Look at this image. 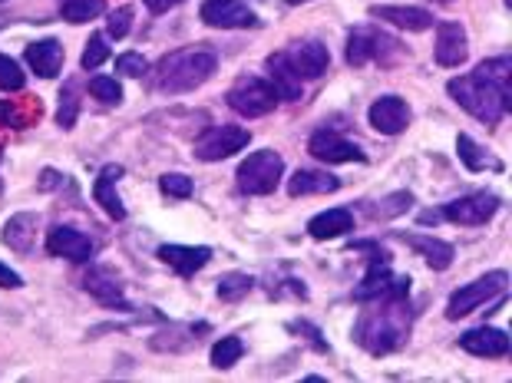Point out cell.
Instances as JSON below:
<instances>
[{
  "label": "cell",
  "instance_id": "obj_27",
  "mask_svg": "<svg viewBox=\"0 0 512 383\" xmlns=\"http://www.w3.org/2000/svg\"><path fill=\"white\" fill-rule=\"evenodd\" d=\"M456 152H460V162L470 172H483V169H493V172H503V162L496 156H489L483 146H476L470 136H460L456 139Z\"/></svg>",
  "mask_w": 512,
  "mask_h": 383
},
{
  "label": "cell",
  "instance_id": "obj_14",
  "mask_svg": "<svg viewBox=\"0 0 512 383\" xmlns=\"http://www.w3.org/2000/svg\"><path fill=\"white\" fill-rule=\"evenodd\" d=\"M370 126L377 129V133L384 136H397L403 133V129L410 126V106L400 100V96H380V100H374V106H370Z\"/></svg>",
  "mask_w": 512,
  "mask_h": 383
},
{
  "label": "cell",
  "instance_id": "obj_35",
  "mask_svg": "<svg viewBox=\"0 0 512 383\" xmlns=\"http://www.w3.org/2000/svg\"><path fill=\"white\" fill-rule=\"evenodd\" d=\"M24 83H27V76H24V70H20V63L0 53V90L17 93V90H24Z\"/></svg>",
  "mask_w": 512,
  "mask_h": 383
},
{
  "label": "cell",
  "instance_id": "obj_38",
  "mask_svg": "<svg viewBox=\"0 0 512 383\" xmlns=\"http://www.w3.org/2000/svg\"><path fill=\"white\" fill-rule=\"evenodd\" d=\"M479 76H486V80H496L503 86H512V60L509 57H496V60H486L476 67Z\"/></svg>",
  "mask_w": 512,
  "mask_h": 383
},
{
  "label": "cell",
  "instance_id": "obj_2",
  "mask_svg": "<svg viewBox=\"0 0 512 383\" xmlns=\"http://www.w3.org/2000/svg\"><path fill=\"white\" fill-rule=\"evenodd\" d=\"M219 70V57L205 47H185L169 53V57L159 60L156 73H152V86L159 93L179 96V93H192L195 86H202L205 80H212V73Z\"/></svg>",
  "mask_w": 512,
  "mask_h": 383
},
{
  "label": "cell",
  "instance_id": "obj_3",
  "mask_svg": "<svg viewBox=\"0 0 512 383\" xmlns=\"http://www.w3.org/2000/svg\"><path fill=\"white\" fill-rule=\"evenodd\" d=\"M446 90H450L453 100L460 103L470 116H476L483 126H499V119H503L512 106V86L486 80V76H479V73L456 76V80H450Z\"/></svg>",
  "mask_w": 512,
  "mask_h": 383
},
{
  "label": "cell",
  "instance_id": "obj_20",
  "mask_svg": "<svg viewBox=\"0 0 512 383\" xmlns=\"http://www.w3.org/2000/svg\"><path fill=\"white\" fill-rule=\"evenodd\" d=\"M37 228H40V215L34 212H20L4 225V245L17 255H30L37 245Z\"/></svg>",
  "mask_w": 512,
  "mask_h": 383
},
{
  "label": "cell",
  "instance_id": "obj_17",
  "mask_svg": "<svg viewBox=\"0 0 512 383\" xmlns=\"http://www.w3.org/2000/svg\"><path fill=\"white\" fill-rule=\"evenodd\" d=\"M460 347L473 357H506L509 354V337L499 327H473L460 337Z\"/></svg>",
  "mask_w": 512,
  "mask_h": 383
},
{
  "label": "cell",
  "instance_id": "obj_1",
  "mask_svg": "<svg viewBox=\"0 0 512 383\" xmlns=\"http://www.w3.org/2000/svg\"><path fill=\"white\" fill-rule=\"evenodd\" d=\"M367 304L370 308L357 317V324H354V341L374 357L394 354L410 337L413 311L407 298H377Z\"/></svg>",
  "mask_w": 512,
  "mask_h": 383
},
{
  "label": "cell",
  "instance_id": "obj_4",
  "mask_svg": "<svg viewBox=\"0 0 512 383\" xmlns=\"http://www.w3.org/2000/svg\"><path fill=\"white\" fill-rule=\"evenodd\" d=\"M400 57H403L400 40L384 34V30L361 27L347 37V63H351V67H364L370 60L380 63V67H394Z\"/></svg>",
  "mask_w": 512,
  "mask_h": 383
},
{
  "label": "cell",
  "instance_id": "obj_22",
  "mask_svg": "<svg viewBox=\"0 0 512 383\" xmlns=\"http://www.w3.org/2000/svg\"><path fill=\"white\" fill-rule=\"evenodd\" d=\"M27 63H30V70H34L37 76H43V80H53V76H57L60 67H63V43L53 40V37L30 43Z\"/></svg>",
  "mask_w": 512,
  "mask_h": 383
},
{
  "label": "cell",
  "instance_id": "obj_34",
  "mask_svg": "<svg viewBox=\"0 0 512 383\" xmlns=\"http://www.w3.org/2000/svg\"><path fill=\"white\" fill-rule=\"evenodd\" d=\"M90 93L106 106H119L123 103V86H119L113 76H93L90 80Z\"/></svg>",
  "mask_w": 512,
  "mask_h": 383
},
{
  "label": "cell",
  "instance_id": "obj_36",
  "mask_svg": "<svg viewBox=\"0 0 512 383\" xmlns=\"http://www.w3.org/2000/svg\"><path fill=\"white\" fill-rule=\"evenodd\" d=\"M106 60H110V47H106V37L103 34H93L90 40H86V50H83L80 67L83 70H96Z\"/></svg>",
  "mask_w": 512,
  "mask_h": 383
},
{
  "label": "cell",
  "instance_id": "obj_32",
  "mask_svg": "<svg viewBox=\"0 0 512 383\" xmlns=\"http://www.w3.org/2000/svg\"><path fill=\"white\" fill-rule=\"evenodd\" d=\"M255 288V281L242 275V271H232V275H222L219 278V298L222 301H242L248 298V291Z\"/></svg>",
  "mask_w": 512,
  "mask_h": 383
},
{
  "label": "cell",
  "instance_id": "obj_8",
  "mask_svg": "<svg viewBox=\"0 0 512 383\" xmlns=\"http://www.w3.org/2000/svg\"><path fill=\"white\" fill-rule=\"evenodd\" d=\"M248 139H252V133H248L245 126H232V123L212 126L195 139V159L222 162L228 156H235V152H242L248 146Z\"/></svg>",
  "mask_w": 512,
  "mask_h": 383
},
{
  "label": "cell",
  "instance_id": "obj_24",
  "mask_svg": "<svg viewBox=\"0 0 512 383\" xmlns=\"http://www.w3.org/2000/svg\"><path fill=\"white\" fill-rule=\"evenodd\" d=\"M347 232H354V212L351 209H328V212L314 215L308 222V235L318 238V242H331V238H341Z\"/></svg>",
  "mask_w": 512,
  "mask_h": 383
},
{
  "label": "cell",
  "instance_id": "obj_11",
  "mask_svg": "<svg viewBox=\"0 0 512 383\" xmlns=\"http://www.w3.org/2000/svg\"><path fill=\"white\" fill-rule=\"evenodd\" d=\"M199 17L209 27H222V30H245V27H258V17L248 10L242 0H205Z\"/></svg>",
  "mask_w": 512,
  "mask_h": 383
},
{
  "label": "cell",
  "instance_id": "obj_31",
  "mask_svg": "<svg viewBox=\"0 0 512 383\" xmlns=\"http://www.w3.org/2000/svg\"><path fill=\"white\" fill-rule=\"evenodd\" d=\"M413 205V195L410 192H394V195H387L384 202H377V205H367V218H397V215H403Z\"/></svg>",
  "mask_w": 512,
  "mask_h": 383
},
{
  "label": "cell",
  "instance_id": "obj_45",
  "mask_svg": "<svg viewBox=\"0 0 512 383\" xmlns=\"http://www.w3.org/2000/svg\"><path fill=\"white\" fill-rule=\"evenodd\" d=\"M288 4H304V0H288Z\"/></svg>",
  "mask_w": 512,
  "mask_h": 383
},
{
  "label": "cell",
  "instance_id": "obj_10",
  "mask_svg": "<svg viewBox=\"0 0 512 383\" xmlns=\"http://www.w3.org/2000/svg\"><path fill=\"white\" fill-rule=\"evenodd\" d=\"M47 251L53 258H67L73 265H83V261L93 258V238L83 235L80 228H70V225H53L47 232Z\"/></svg>",
  "mask_w": 512,
  "mask_h": 383
},
{
  "label": "cell",
  "instance_id": "obj_40",
  "mask_svg": "<svg viewBox=\"0 0 512 383\" xmlns=\"http://www.w3.org/2000/svg\"><path fill=\"white\" fill-rule=\"evenodd\" d=\"M149 70L146 57H139V53H123V57H116V73L129 76V80H139Z\"/></svg>",
  "mask_w": 512,
  "mask_h": 383
},
{
  "label": "cell",
  "instance_id": "obj_18",
  "mask_svg": "<svg viewBox=\"0 0 512 383\" xmlns=\"http://www.w3.org/2000/svg\"><path fill=\"white\" fill-rule=\"evenodd\" d=\"M119 179H123V166H103L100 175H96L93 199H96V205H100L106 215L116 218V222H123V218H126V205H123V199H119V192H116Z\"/></svg>",
  "mask_w": 512,
  "mask_h": 383
},
{
  "label": "cell",
  "instance_id": "obj_37",
  "mask_svg": "<svg viewBox=\"0 0 512 383\" xmlns=\"http://www.w3.org/2000/svg\"><path fill=\"white\" fill-rule=\"evenodd\" d=\"M159 189H162V195H169V199H189L192 179H189V175H182V172H166L159 179Z\"/></svg>",
  "mask_w": 512,
  "mask_h": 383
},
{
  "label": "cell",
  "instance_id": "obj_7",
  "mask_svg": "<svg viewBox=\"0 0 512 383\" xmlns=\"http://www.w3.org/2000/svg\"><path fill=\"white\" fill-rule=\"evenodd\" d=\"M225 100L238 116H245V119L268 116L271 109L278 106V96H275V90H271V83L258 80V76H238Z\"/></svg>",
  "mask_w": 512,
  "mask_h": 383
},
{
  "label": "cell",
  "instance_id": "obj_42",
  "mask_svg": "<svg viewBox=\"0 0 512 383\" xmlns=\"http://www.w3.org/2000/svg\"><path fill=\"white\" fill-rule=\"evenodd\" d=\"M182 0H146V7L152 10V14H166V10H172V7H179Z\"/></svg>",
  "mask_w": 512,
  "mask_h": 383
},
{
  "label": "cell",
  "instance_id": "obj_5",
  "mask_svg": "<svg viewBox=\"0 0 512 383\" xmlns=\"http://www.w3.org/2000/svg\"><path fill=\"white\" fill-rule=\"evenodd\" d=\"M281 175H285V159H281L275 149H258L238 166L235 179H238V189L248 195H271L278 189Z\"/></svg>",
  "mask_w": 512,
  "mask_h": 383
},
{
  "label": "cell",
  "instance_id": "obj_41",
  "mask_svg": "<svg viewBox=\"0 0 512 383\" xmlns=\"http://www.w3.org/2000/svg\"><path fill=\"white\" fill-rule=\"evenodd\" d=\"M0 288H24V278L17 271H10L7 265H0Z\"/></svg>",
  "mask_w": 512,
  "mask_h": 383
},
{
  "label": "cell",
  "instance_id": "obj_16",
  "mask_svg": "<svg viewBox=\"0 0 512 383\" xmlns=\"http://www.w3.org/2000/svg\"><path fill=\"white\" fill-rule=\"evenodd\" d=\"M159 261L162 265H169L176 275L192 278L195 271H202L212 261V248H205V245H162Z\"/></svg>",
  "mask_w": 512,
  "mask_h": 383
},
{
  "label": "cell",
  "instance_id": "obj_19",
  "mask_svg": "<svg viewBox=\"0 0 512 383\" xmlns=\"http://www.w3.org/2000/svg\"><path fill=\"white\" fill-rule=\"evenodd\" d=\"M83 291L93 294L96 301L106 304V308H126L123 301V284L113 275L110 268H90L83 278Z\"/></svg>",
  "mask_w": 512,
  "mask_h": 383
},
{
  "label": "cell",
  "instance_id": "obj_23",
  "mask_svg": "<svg viewBox=\"0 0 512 383\" xmlns=\"http://www.w3.org/2000/svg\"><path fill=\"white\" fill-rule=\"evenodd\" d=\"M400 242H407L413 251H420L423 255V261L433 268V271H446L453 265V258H456V251H453V245L450 242H440V238H433V235H397Z\"/></svg>",
  "mask_w": 512,
  "mask_h": 383
},
{
  "label": "cell",
  "instance_id": "obj_30",
  "mask_svg": "<svg viewBox=\"0 0 512 383\" xmlns=\"http://www.w3.org/2000/svg\"><path fill=\"white\" fill-rule=\"evenodd\" d=\"M242 354H245V344L238 341V337H222V341H215L212 347V367L215 370L235 367L238 360H242Z\"/></svg>",
  "mask_w": 512,
  "mask_h": 383
},
{
  "label": "cell",
  "instance_id": "obj_43",
  "mask_svg": "<svg viewBox=\"0 0 512 383\" xmlns=\"http://www.w3.org/2000/svg\"><path fill=\"white\" fill-rule=\"evenodd\" d=\"M57 182H60V175L53 169H47V172H43V179H40V189H53Z\"/></svg>",
  "mask_w": 512,
  "mask_h": 383
},
{
  "label": "cell",
  "instance_id": "obj_33",
  "mask_svg": "<svg viewBox=\"0 0 512 383\" xmlns=\"http://www.w3.org/2000/svg\"><path fill=\"white\" fill-rule=\"evenodd\" d=\"M76 90H80V83H76V80H67V86L60 90V113H57V123H60L63 129H73L76 113H80V100H76Z\"/></svg>",
  "mask_w": 512,
  "mask_h": 383
},
{
  "label": "cell",
  "instance_id": "obj_44",
  "mask_svg": "<svg viewBox=\"0 0 512 383\" xmlns=\"http://www.w3.org/2000/svg\"><path fill=\"white\" fill-rule=\"evenodd\" d=\"M433 4H453V0H433Z\"/></svg>",
  "mask_w": 512,
  "mask_h": 383
},
{
  "label": "cell",
  "instance_id": "obj_6",
  "mask_svg": "<svg viewBox=\"0 0 512 383\" xmlns=\"http://www.w3.org/2000/svg\"><path fill=\"white\" fill-rule=\"evenodd\" d=\"M506 284H509L506 271H489V275L476 278L470 284H463L460 291H453L450 304H446V317H450V321H460V317L473 314L476 308H483L486 301H493V298H499V294H506Z\"/></svg>",
  "mask_w": 512,
  "mask_h": 383
},
{
  "label": "cell",
  "instance_id": "obj_9",
  "mask_svg": "<svg viewBox=\"0 0 512 383\" xmlns=\"http://www.w3.org/2000/svg\"><path fill=\"white\" fill-rule=\"evenodd\" d=\"M499 212V195L493 192H473V195H463L450 205H443L440 218L453 225H486L489 218Z\"/></svg>",
  "mask_w": 512,
  "mask_h": 383
},
{
  "label": "cell",
  "instance_id": "obj_26",
  "mask_svg": "<svg viewBox=\"0 0 512 383\" xmlns=\"http://www.w3.org/2000/svg\"><path fill=\"white\" fill-rule=\"evenodd\" d=\"M337 189H341V179L331 172H318V169H298L288 179V192L294 199H301V195H328Z\"/></svg>",
  "mask_w": 512,
  "mask_h": 383
},
{
  "label": "cell",
  "instance_id": "obj_12",
  "mask_svg": "<svg viewBox=\"0 0 512 383\" xmlns=\"http://www.w3.org/2000/svg\"><path fill=\"white\" fill-rule=\"evenodd\" d=\"M288 63L294 67V73L301 76V80H318V76L328 70L331 63V53L328 47H324L321 40H298L291 43V47L285 50Z\"/></svg>",
  "mask_w": 512,
  "mask_h": 383
},
{
  "label": "cell",
  "instance_id": "obj_29",
  "mask_svg": "<svg viewBox=\"0 0 512 383\" xmlns=\"http://www.w3.org/2000/svg\"><path fill=\"white\" fill-rule=\"evenodd\" d=\"M106 10V0H63L60 14L67 24H90L93 17H100Z\"/></svg>",
  "mask_w": 512,
  "mask_h": 383
},
{
  "label": "cell",
  "instance_id": "obj_21",
  "mask_svg": "<svg viewBox=\"0 0 512 383\" xmlns=\"http://www.w3.org/2000/svg\"><path fill=\"white\" fill-rule=\"evenodd\" d=\"M268 76H271V90H275L278 100H301V76L294 73V67L288 63L285 50L281 53H271L268 57Z\"/></svg>",
  "mask_w": 512,
  "mask_h": 383
},
{
  "label": "cell",
  "instance_id": "obj_25",
  "mask_svg": "<svg viewBox=\"0 0 512 383\" xmlns=\"http://www.w3.org/2000/svg\"><path fill=\"white\" fill-rule=\"evenodd\" d=\"M370 17L387 20V24H394L400 30H413V34L433 27V14L423 7H370Z\"/></svg>",
  "mask_w": 512,
  "mask_h": 383
},
{
  "label": "cell",
  "instance_id": "obj_15",
  "mask_svg": "<svg viewBox=\"0 0 512 383\" xmlns=\"http://www.w3.org/2000/svg\"><path fill=\"white\" fill-rule=\"evenodd\" d=\"M437 63L440 67H460L470 57V40H466V30L463 24H453V20H443L437 24Z\"/></svg>",
  "mask_w": 512,
  "mask_h": 383
},
{
  "label": "cell",
  "instance_id": "obj_13",
  "mask_svg": "<svg viewBox=\"0 0 512 383\" xmlns=\"http://www.w3.org/2000/svg\"><path fill=\"white\" fill-rule=\"evenodd\" d=\"M308 152L314 159H321V162H364L367 159L357 142H347L344 136L331 133V129L314 133L311 142H308Z\"/></svg>",
  "mask_w": 512,
  "mask_h": 383
},
{
  "label": "cell",
  "instance_id": "obj_28",
  "mask_svg": "<svg viewBox=\"0 0 512 383\" xmlns=\"http://www.w3.org/2000/svg\"><path fill=\"white\" fill-rule=\"evenodd\" d=\"M43 113L40 100H27V103H0V123L14 126V129H27L34 126Z\"/></svg>",
  "mask_w": 512,
  "mask_h": 383
},
{
  "label": "cell",
  "instance_id": "obj_39",
  "mask_svg": "<svg viewBox=\"0 0 512 383\" xmlns=\"http://www.w3.org/2000/svg\"><path fill=\"white\" fill-rule=\"evenodd\" d=\"M129 27H133V7H116L110 20H106V34L113 40H123L129 34Z\"/></svg>",
  "mask_w": 512,
  "mask_h": 383
}]
</instances>
